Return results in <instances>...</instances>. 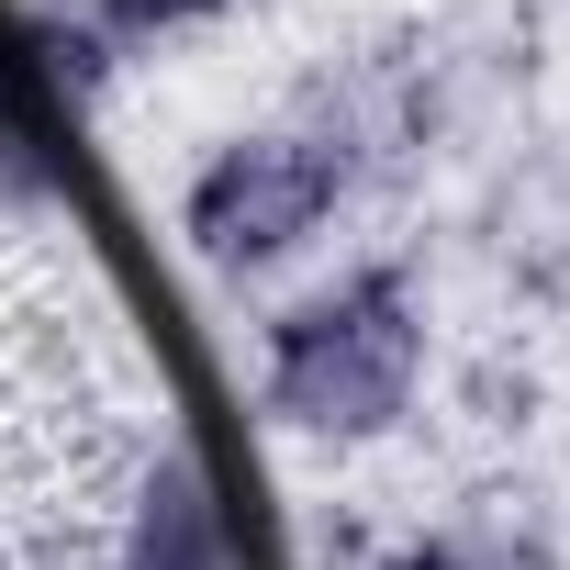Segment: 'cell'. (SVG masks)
I'll use <instances>...</instances> for the list:
<instances>
[{"mask_svg":"<svg viewBox=\"0 0 570 570\" xmlns=\"http://www.w3.org/2000/svg\"><path fill=\"white\" fill-rule=\"evenodd\" d=\"M414 358H425V336H414L403 279L370 268V279H347V292H325L314 314L279 325V347H268V403L303 414V425H325V436H370V425L403 414Z\"/></svg>","mask_w":570,"mask_h":570,"instance_id":"6da1fadb","label":"cell"},{"mask_svg":"<svg viewBox=\"0 0 570 570\" xmlns=\"http://www.w3.org/2000/svg\"><path fill=\"white\" fill-rule=\"evenodd\" d=\"M336 157L303 146V135H257V146H224L202 179H190V246L202 257H279L303 246L336 202Z\"/></svg>","mask_w":570,"mask_h":570,"instance_id":"7a4b0ae2","label":"cell"},{"mask_svg":"<svg viewBox=\"0 0 570 570\" xmlns=\"http://www.w3.org/2000/svg\"><path fill=\"white\" fill-rule=\"evenodd\" d=\"M135 570H224V503L202 481V459H168L146 481V514H135Z\"/></svg>","mask_w":570,"mask_h":570,"instance_id":"3957f363","label":"cell"},{"mask_svg":"<svg viewBox=\"0 0 570 570\" xmlns=\"http://www.w3.org/2000/svg\"><path fill=\"white\" fill-rule=\"evenodd\" d=\"M112 23H135V35H168V23H190V12H213V0H101Z\"/></svg>","mask_w":570,"mask_h":570,"instance_id":"277c9868","label":"cell"}]
</instances>
